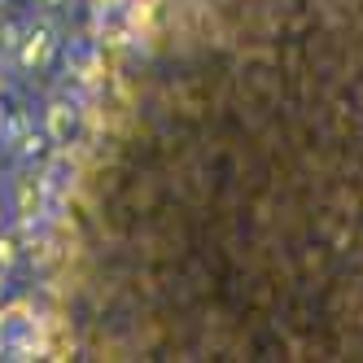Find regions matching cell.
<instances>
[{"label": "cell", "instance_id": "1", "mask_svg": "<svg viewBox=\"0 0 363 363\" xmlns=\"http://www.w3.org/2000/svg\"><path fill=\"white\" fill-rule=\"evenodd\" d=\"M9 211H13V219L22 228H35L48 215V179H44V171L22 167L13 175V184H9Z\"/></svg>", "mask_w": 363, "mask_h": 363}, {"label": "cell", "instance_id": "2", "mask_svg": "<svg viewBox=\"0 0 363 363\" xmlns=\"http://www.w3.org/2000/svg\"><path fill=\"white\" fill-rule=\"evenodd\" d=\"M53 48H57V27L48 18H35L27 31L18 35V48H13V57L22 70H44L48 57H53Z\"/></svg>", "mask_w": 363, "mask_h": 363}, {"label": "cell", "instance_id": "3", "mask_svg": "<svg viewBox=\"0 0 363 363\" xmlns=\"http://www.w3.org/2000/svg\"><path fill=\"white\" fill-rule=\"evenodd\" d=\"M44 132L57 149H70L74 136H79V106H74L70 96H53L44 106Z\"/></svg>", "mask_w": 363, "mask_h": 363}, {"label": "cell", "instance_id": "4", "mask_svg": "<svg viewBox=\"0 0 363 363\" xmlns=\"http://www.w3.org/2000/svg\"><path fill=\"white\" fill-rule=\"evenodd\" d=\"M13 153H18V158L22 162H35V167H44L48 158H53V140H48V132H44V127H40V132H35V127L27 123V127H22V132L13 136Z\"/></svg>", "mask_w": 363, "mask_h": 363}, {"label": "cell", "instance_id": "5", "mask_svg": "<svg viewBox=\"0 0 363 363\" xmlns=\"http://www.w3.org/2000/svg\"><path fill=\"white\" fill-rule=\"evenodd\" d=\"M18 258H22V245H18V237H9V232L5 228H0V267H13L18 263Z\"/></svg>", "mask_w": 363, "mask_h": 363}, {"label": "cell", "instance_id": "6", "mask_svg": "<svg viewBox=\"0 0 363 363\" xmlns=\"http://www.w3.org/2000/svg\"><path fill=\"white\" fill-rule=\"evenodd\" d=\"M9 350H13V359H35V354H40V342H35V337L27 333V337H13V342H9Z\"/></svg>", "mask_w": 363, "mask_h": 363}, {"label": "cell", "instance_id": "7", "mask_svg": "<svg viewBox=\"0 0 363 363\" xmlns=\"http://www.w3.org/2000/svg\"><path fill=\"white\" fill-rule=\"evenodd\" d=\"M18 27H9V22H0V53H13V48H18Z\"/></svg>", "mask_w": 363, "mask_h": 363}, {"label": "cell", "instance_id": "8", "mask_svg": "<svg viewBox=\"0 0 363 363\" xmlns=\"http://www.w3.org/2000/svg\"><path fill=\"white\" fill-rule=\"evenodd\" d=\"M88 5H96L101 13H110V9H118V5H123V0H88Z\"/></svg>", "mask_w": 363, "mask_h": 363}, {"label": "cell", "instance_id": "9", "mask_svg": "<svg viewBox=\"0 0 363 363\" xmlns=\"http://www.w3.org/2000/svg\"><path fill=\"white\" fill-rule=\"evenodd\" d=\"M35 5H44L48 13H57V9H66V5H70V0H35Z\"/></svg>", "mask_w": 363, "mask_h": 363}, {"label": "cell", "instance_id": "10", "mask_svg": "<svg viewBox=\"0 0 363 363\" xmlns=\"http://www.w3.org/2000/svg\"><path fill=\"white\" fill-rule=\"evenodd\" d=\"M5 289H9V272L0 267V302H5Z\"/></svg>", "mask_w": 363, "mask_h": 363}, {"label": "cell", "instance_id": "11", "mask_svg": "<svg viewBox=\"0 0 363 363\" xmlns=\"http://www.w3.org/2000/svg\"><path fill=\"white\" fill-rule=\"evenodd\" d=\"M5 219H9V206H5V197H0V228H5Z\"/></svg>", "mask_w": 363, "mask_h": 363}, {"label": "cell", "instance_id": "12", "mask_svg": "<svg viewBox=\"0 0 363 363\" xmlns=\"http://www.w3.org/2000/svg\"><path fill=\"white\" fill-rule=\"evenodd\" d=\"M0 92H5V74H0Z\"/></svg>", "mask_w": 363, "mask_h": 363}, {"label": "cell", "instance_id": "13", "mask_svg": "<svg viewBox=\"0 0 363 363\" xmlns=\"http://www.w3.org/2000/svg\"><path fill=\"white\" fill-rule=\"evenodd\" d=\"M0 350H5V337H0Z\"/></svg>", "mask_w": 363, "mask_h": 363}, {"label": "cell", "instance_id": "14", "mask_svg": "<svg viewBox=\"0 0 363 363\" xmlns=\"http://www.w3.org/2000/svg\"><path fill=\"white\" fill-rule=\"evenodd\" d=\"M0 5H5V0H0Z\"/></svg>", "mask_w": 363, "mask_h": 363}, {"label": "cell", "instance_id": "15", "mask_svg": "<svg viewBox=\"0 0 363 363\" xmlns=\"http://www.w3.org/2000/svg\"><path fill=\"white\" fill-rule=\"evenodd\" d=\"M0 127H5V123H0Z\"/></svg>", "mask_w": 363, "mask_h": 363}]
</instances>
